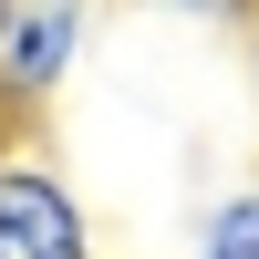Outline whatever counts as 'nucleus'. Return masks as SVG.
Instances as JSON below:
<instances>
[{
	"instance_id": "nucleus-2",
	"label": "nucleus",
	"mask_w": 259,
	"mask_h": 259,
	"mask_svg": "<svg viewBox=\"0 0 259 259\" xmlns=\"http://www.w3.org/2000/svg\"><path fill=\"white\" fill-rule=\"evenodd\" d=\"M83 31L94 0H0V135L52 114V94L83 62Z\"/></svg>"
},
{
	"instance_id": "nucleus-1",
	"label": "nucleus",
	"mask_w": 259,
	"mask_h": 259,
	"mask_svg": "<svg viewBox=\"0 0 259 259\" xmlns=\"http://www.w3.org/2000/svg\"><path fill=\"white\" fill-rule=\"evenodd\" d=\"M0 259H94V207L31 124L0 135Z\"/></svg>"
},
{
	"instance_id": "nucleus-4",
	"label": "nucleus",
	"mask_w": 259,
	"mask_h": 259,
	"mask_svg": "<svg viewBox=\"0 0 259 259\" xmlns=\"http://www.w3.org/2000/svg\"><path fill=\"white\" fill-rule=\"evenodd\" d=\"M166 11H187V21H259V0H166Z\"/></svg>"
},
{
	"instance_id": "nucleus-5",
	"label": "nucleus",
	"mask_w": 259,
	"mask_h": 259,
	"mask_svg": "<svg viewBox=\"0 0 259 259\" xmlns=\"http://www.w3.org/2000/svg\"><path fill=\"white\" fill-rule=\"evenodd\" d=\"M249 73H259V21H249Z\"/></svg>"
},
{
	"instance_id": "nucleus-3",
	"label": "nucleus",
	"mask_w": 259,
	"mask_h": 259,
	"mask_svg": "<svg viewBox=\"0 0 259 259\" xmlns=\"http://www.w3.org/2000/svg\"><path fill=\"white\" fill-rule=\"evenodd\" d=\"M197 259H259V177L228 187V197L197 218Z\"/></svg>"
}]
</instances>
